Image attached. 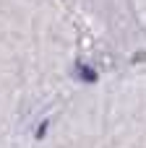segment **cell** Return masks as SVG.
Segmentation results:
<instances>
[{
	"instance_id": "cell-3",
	"label": "cell",
	"mask_w": 146,
	"mask_h": 148,
	"mask_svg": "<svg viewBox=\"0 0 146 148\" xmlns=\"http://www.w3.org/2000/svg\"><path fill=\"white\" fill-rule=\"evenodd\" d=\"M133 60H136V62H146V52H138V55H136Z\"/></svg>"
},
{
	"instance_id": "cell-1",
	"label": "cell",
	"mask_w": 146,
	"mask_h": 148,
	"mask_svg": "<svg viewBox=\"0 0 146 148\" xmlns=\"http://www.w3.org/2000/svg\"><path fill=\"white\" fill-rule=\"evenodd\" d=\"M76 75H78L84 83H94V81H97V70H94V68H89V65H84V62H78V65H76Z\"/></svg>"
},
{
	"instance_id": "cell-2",
	"label": "cell",
	"mask_w": 146,
	"mask_h": 148,
	"mask_svg": "<svg viewBox=\"0 0 146 148\" xmlns=\"http://www.w3.org/2000/svg\"><path fill=\"white\" fill-rule=\"evenodd\" d=\"M47 127H50V120H42V125H39V130H37V140H42V138H44V133H47Z\"/></svg>"
}]
</instances>
